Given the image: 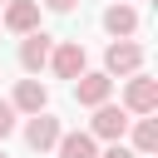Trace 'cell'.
<instances>
[{
	"mask_svg": "<svg viewBox=\"0 0 158 158\" xmlns=\"http://www.w3.org/2000/svg\"><path fill=\"white\" fill-rule=\"evenodd\" d=\"M89 133H94V138H109V143H123V133H128V109L99 104L94 118H89Z\"/></svg>",
	"mask_w": 158,
	"mask_h": 158,
	"instance_id": "cell-1",
	"label": "cell"
},
{
	"mask_svg": "<svg viewBox=\"0 0 158 158\" xmlns=\"http://www.w3.org/2000/svg\"><path fill=\"white\" fill-rule=\"evenodd\" d=\"M138 64H143V44H133V40H114L109 54H104V74L109 79L114 74H138Z\"/></svg>",
	"mask_w": 158,
	"mask_h": 158,
	"instance_id": "cell-2",
	"label": "cell"
},
{
	"mask_svg": "<svg viewBox=\"0 0 158 158\" xmlns=\"http://www.w3.org/2000/svg\"><path fill=\"white\" fill-rule=\"evenodd\" d=\"M123 109H128V114H153V109H158V79L133 74L128 89H123Z\"/></svg>",
	"mask_w": 158,
	"mask_h": 158,
	"instance_id": "cell-3",
	"label": "cell"
},
{
	"mask_svg": "<svg viewBox=\"0 0 158 158\" xmlns=\"http://www.w3.org/2000/svg\"><path fill=\"white\" fill-rule=\"evenodd\" d=\"M59 133H64V128H59V118H54V114H44V109H40V114H30V123H25V143H30L35 153L54 148V143H59Z\"/></svg>",
	"mask_w": 158,
	"mask_h": 158,
	"instance_id": "cell-4",
	"label": "cell"
},
{
	"mask_svg": "<svg viewBox=\"0 0 158 158\" xmlns=\"http://www.w3.org/2000/svg\"><path fill=\"white\" fill-rule=\"evenodd\" d=\"M49 64H54L59 79H79V74H84V44H79V40L54 44V49H49Z\"/></svg>",
	"mask_w": 158,
	"mask_h": 158,
	"instance_id": "cell-5",
	"label": "cell"
},
{
	"mask_svg": "<svg viewBox=\"0 0 158 158\" xmlns=\"http://www.w3.org/2000/svg\"><path fill=\"white\" fill-rule=\"evenodd\" d=\"M109 89H114V79H109V74H79V79H74V99H79L84 109L109 104Z\"/></svg>",
	"mask_w": 158,
	"mask_h": 158,
	"instance_id": "cell-6",
	"label": "cell"
},
{
	"mask_svg": "<svg viewBox=\"0 0 158 158\" xmlns=\"http://www.w3.org/2000/svg\"><path fill=\"white\" fill-rule=\"evenodd\" d=\"M5 30H15V35L40 30V0H10L5 5Z\"/></svg>",
	"mask_w": 158,
	"mask_h": 158,
	"instance_id": "cell-7",
	"label": "cell"
},
{
	"mask_svg": "<svg viewBox=\"0 0 158 158\" xmlns=\"http://www.w3.org/2000/svg\"><path fill=\"white\" fill-rule=\"evenodd\" d=\"M49 49H54V40H49L44 30H30V35H25V44H20V64L35 74V69H44V64H49Z\"/></svg>",
	"mask_w": 158,
	"mask_h": 158,
	"instance_id": "cell-8",
	"label": "cell"
},
{
	"mask_svg": "<svg viewBox=\"0 0 158 158\" xmlns=\"http://www.w3.org/2000/svg\"><path fill=\"white\" fill-rule=\"evenodd\" d=\"M44 104H49V89H44L40 79H20V84H15V99H10L15 114H40Z\"/></svg>",
	"mask_w": 158,
	"mask_h": 158,
	"instance_id": "cell-9",
	"label": "cell"
},
{
	"mask_svg": "<svg viewBox=\"0 0 158 158\" xmlns=\"http://www.w3.org/2000/svg\"><path fill=\"white\" fill-rule=\"evenodd\" d=\"M104 30H109L114 40H128V35L138 30V10H133V5H109V10H104Z\"/></svg>",
	"mask_w": 158,
	"mask_h": 158,
	"instance_id": "cell-10",
	"label": "cell"
},
{
	"mask_svg": "<svg viewBox=\"0 0 158 158\" xmlns=\"http://www.w3.org/2000/svg\"><path fill=\"white\" fill-rule=\"evenodd\" d=\"M59 158H99V148H94V133H59Z\"/></svg>",
	"mask_w": 158,
	"mask_h": 158,
	"instance_id": "cell-11",
	"label": "cell"
},
{
	"mask_svg": "<svg viewBox=\"0 0 158 158\" xmlns=\"http://www.w3.org/2000/svg\"><path fill=\"white\" fill-rule=\"evenodd\" d=\"M158 148V118H138L133 123V153L143 158V153H153Z\"/></svg>",
	"mask_w": 158,
	"mask_h": 158,
	"instance_id": "cell-12",
	"label": "cell"
},
{
	"mask_svg": "<svg viewBox=\"0 0 158 158\" xmlns=\"http://www.w3.org/2000/svg\"><path fill=\"white\" fill-rule=\"evenodd\" d=\"M5 133H15V109L0 99V138H5Z\"/></svg>",
	"mask_w": 158,
	"mask_h": 158,
	"instance_id": "cell-13",
	"label": "cell"
},
{
	"mask_svg": "<svg viewBox=\"0 0 158 158\" xmlns=\"http://www.w3.org/2000/svg\"><path fill=\"white\" fill-rule=\"evenodd\" d=\"M74 5H79V0H44V10H54V15H69Z\"/></svg>",
	"mask_w": 158,
	"mask_h": 158,
	"instance_id": "cell-14",
	"label": "cell"
},
{
	"mask_svg": "<svg viewBox=\"0 0 158 158\" xmlns=\"http://www.w3.org/2000/svg\"><path fill=\"white\" fill-rule=\"evenodd\" d=\"M99 158H138L133 148H123V143H109V153H99Z\"/></svg>",
	"mask_w": 158,
	"mask_h": 158,
	"instance_id": "cell-15",
	"label": "cell"
},
{
	"mask_svg": "<svg viewBox=\"0 0 158 158\" xmlns=\"http://www.w3.org/2000/svg\"><path fill=\"white\" fill-rule=\"evenodd\" d=\"M0 158H5V153H0Z\"/></svg>",
	"mask_w": 158,
	"mask_h": 158,
	"instance_id": "cell-16",
	"label": "cell"
}]
</instances>
